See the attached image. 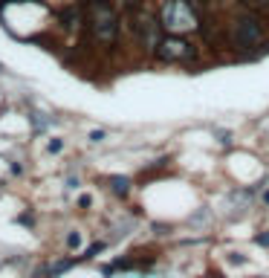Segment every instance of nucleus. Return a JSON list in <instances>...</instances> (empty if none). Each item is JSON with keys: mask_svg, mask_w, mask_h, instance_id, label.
Segmentation results:
<instances>
[{"mask_svg": "<svg viewBox=\"0 0 269 278\" xmlns=\"http://www.w3.org/2000/svg\"><path fill=\"white\" fill-rule=\"evenodd\" d=\"M214 136H217V142H223V145L232 142V134L229 131H214Z\"/></svg>", "mask_w": 269, "mask_h": 278, "instance_id": "obj_9", "label": "nucleus"}, {"mask_svg": "<svg viewBox=\"0 0 269 278\" xmlns=\"http://www.w3.org/2000/svg\"><path fill=\"white\" fill-rule=\"evenodd\" d=\"M101 139H104V131H93L90 134V142H101Z\"/></svg>", "mask_w": 269, "mask_h": 278, "instance_id": "obj_11", "label": "nucleus"}, {"mask_svg": "<svg viewBox=\"0 0 269 278\" xmlns=\"http://www.w3.org/2000/svg\"><path fill=\"white\" fill-rule=\"evenodd\" d=\"M252 12H266L269 9V0H243Z\"/></svg>", "mask_w": 269, "mask_h": 278, "instance_id": "obj_8", "label": "nucleus"}, {"mask_svg": "<svg viewBox=\"0 0 269 278\" xmlns=\"http://www.w3.org/2000/svg\"><path fill=\"white\" fill-rule=\"evenodd\" d=\"M61 148H64V142H61V139H52V142H49V154H58Z\"/></svg>", "mask_w": 269, "mask_h": 278, "instance_id": "obj_10", "label": "nucleus"}, {"mask_svg": "<svg viewBox=\"0 0 269 278\" xmlns=\"http://www.w3.org/2000/svg\"><path fill=\"white\" fill-rule=\"evenodd\" d=\"M87 23L90 32L99 44L110 46L119 38V12L110 6L107 0H90L87 3Z\"/></svg>", "mask_w": 269, "mask_h": 278, "instance_id": "obj_1", "label": "nucleus"}, {"mask_svg": "<svg viewBox=\"0 0 269 278\" xmlns=\"http://www.w3.org/2000/svg\"><path fill=\"white\" fill-rule=\"evenodd\" d=\"M110 186H113L116 194H127V180L125 177H113V180H110Z\"/></svg>", "mask_w": 269, "mask_h": 278, "instance_id": "obj_7", "label": "nucleus"}, {"mask_svg": "<svg viewBox=\"0 0 269 278\" xmlns=\"http://www.w3.org/2000/svg\"><path fill=\"white\" fill-rule=\"evenodd\" d=\"M61 27L67 29V32H75V29L81 27V6H67V9L61 12Z\"/></svg>", "mask_w": 269, "mask_h": 278, "instance_id": "obj_6", "label": "nucleus"}, {"mask_svg": "<svg viewBox=\"0 0 269 278\" xmlns=\"http://www.w3.org/2000/svg\"><path fill=\"white\" fill-rule=\"evenodd\" d=\"M159 23L171 35H185V32L200 29V12L189 0H168L159 9Z\"/></svg>", "mask_w": 269, "mask_h": 278, "instance_id": "obj_2", "label": "nucleus"}, {"mask_svg": "<svg viewBox=\"0 0 269 278\" xmlns=\"http://www.w3.org/2000/svg\"><path fill=\"white\" fill-rule=\"evenodd\" d=\"M127 15H130V29H133V35L139 38L142 49L156 55V46H159V41H162V32H159L162 23L153 18V15H148L139 3H130V6H127Z\"/></svg>", "mask_w": 269, "mask_h": 278, "instance_id": "obj_3", "label": "nucleus"}, {"mask_svg": "<svg viewBox=\"0 0 269 278\" xmlns=\"http://www.w3.org/2000/svg\"><path fill=\"white\" fill-rule=\"evenodd\" d=\"M263 38V27L255 15H237L232 23V46L237 53H252Z\"/></svg>", "mask_w": 269, "mask_h": 278, "instance_id": "obj_4", "label": "nucleus"}, {"mask_svg": "<svg viewBox=\"0 0 269 278\" xmlns=\"http://www.w3.org/2000/svg\"><path fill=\"white\" fill-rule=\"evenodd\" d=\"M194 55H197V49L191 41H185L182 35H171V32L156 46V58L162 64H189L194 61Z\"/></svg>", "mask_w": 269, "mask_h": 278, "instance_id": "obj_5", "label": "nucleus"}, {"mask_svg": "<svg viewBox=\"0 0 269 278\" xmlns=\"http://www.w3.org/2000/svg\"><path fill=\"white\" fill-rule=\"evenodd\" d=\"M67 243H70V246H78V243H81V238H78V235H75V232H72L70 238H67Z\"/></svg>", "mask_w": 269, "mask_h": 278, "instance_id": "obj_12", "label": "nucleus"}]
</instances>
